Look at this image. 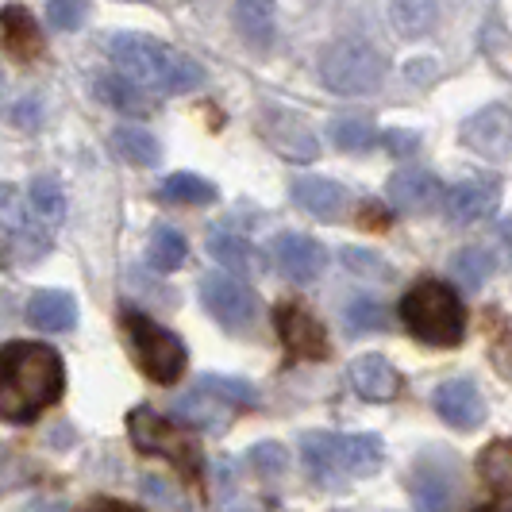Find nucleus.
I'll return each instance as SVG.
<instances>
[{
    "label": "nucleus",
    "mask_w": 512,
    "mask_h": 512,
    "mask_svg": "<svg viewBox=\"0 0 512 512\" xmlns=\"http://www.w3.org/2000/svg\"><path fill=\"white\" fill-rule=\"evenodd\" d=\"M385 197L397 212L416 216V212H432L443 201V185H439L436 174H428L420 166H401L385 181Z\"/></svg>",
    "instance_id": "11"
},
{
    "label": "nucleus",
    "mask_w": 512,
    "mask_h": 512,
    "mask_svg": "<svg viewBox=\"0 0 512 512\" xmlns=\"http://www.w3.org/2000/svg\"><path fill=\"white\" fill-rule=\"evenodd\" d=\"M451 274L462 289H482L493 274V258L482 251V247H462L459 255L451 258Z\"/></svg>",
    "instance_id": "32"
},
{
    "label": "nucleus",
    "mask_w": 512,
    "mask_h": 512,
    "mask_svg": "<svg viewBox=\"0 0 512 512\" xmlns=\"http://www.w3.org/2000/svg\"><path fill=\"white\" fill-rule=\"evenodd\" d=\"M489 205H493V193H489V185H482V181H462V185H455L451 193H443L447 220L459 224V228L478 224V220L489 212Z\"/></svg>",
    "instance_id": "19"
},
{
    "label": "nucleus",
    "mask_w": 512,
    "mask_h": 512,
    "mask_svg": "<svg viewBox=\"0 0 512 512\" xmlns=\"http://www.w3.org/2000/svg\"><path fill=\"white\" fill-rule=\"evenodd\" d=\"M0 35H4L8 51L20 54V58L39 54V27L27 16V8H16V4L4 8V12H0Z\"/></svg>",
    "instance_id": "25"
},
{
    "label": "nucleus",
    "mask_w": 512,
    "mask_h": 512,
    "mask_svg": "<svg viewBox=\"0 0 512 512\" xmlns=\"http://www.w3.org/2000/svg\"><path fill=\"white\" fill-rule=\"evenodd\" d=\"M47 20L58 31H77L85 24V0H47Z\"/></svg>",
    "instance_id": "38"
},
{
    "label": "nucleus",
    "mask_w": 512,
    "mask_h": 512,
    "mask_svg": "<svg viewBox=\"0 0 512 512\" xmlns=\"http://www.w3.org/2000/svg\"><path fill=\"white\" fill-rule=\"evenodd\" d=\"M436 412L439 420H447L451 428L459 432H470L486 420V401L478 393V385L466 382V378H455V382H443L436 389Z\"/></svg>",
    "instance_id": "13"
},
{
    "label": "nucleus",
    "mask_w": 512,
    "mask_h": 512,
    "mask_svg": "<svg viewBox=\"0 0 512 512\" xmlns=\"http://www.w3.org/2000/svg\"><path fill=\"white\" fill-rule=\"evenodd\" d=\"M332 139L335 147H343V151H370L378 143V131L370 128L366 120H335Z\"/></svg>",
    "instance_id": "36"
},
{
    "label": "nucleus",
    "mask_w": 512,
    "mask_h": 512,
    "mask_svg": "<svg viewBox=\"0 0 512 512\" xmlns=\"http://www.w3.org/2000/svg\"><path fill=\"white\" fill-rule=\"evenodd\" d=\"M93 93H97V101L108 104V108H116V112H124V116H147V97H143V89L128 81L124 74H101L93 81Z\"/></svg>",
    "instance_id": "24"
},
{
    "label": "nucleus",
    "mask_w": 512,
    "mask_h": 512,
    "mask_svg": "<svg viewBox=\"0 0 512 512\" xmlns=\"http://www.w3.org/2000/svg\"><path fill=\"white\" fill-rule=\"evenodd\" d=\"M270 255L278 262V270H282L289 282H316L320 274H324V266H328V251L312 239V235H301V231H285L274 239V247H270Z\"/></svg>",
    "instance_id": "9"
},
{
    "label": "nucleus",
    "mask_w": 512,
    "mask_h": 512,
    "mask_svg": "<svg viewBox=\"0 0 512 512\" xmlns=\"http://www.w3.org/2000/svg\"><path fill=\"white\" fill-rule=\"evenodd\" d=\"M478 512H509L505 505H493V509H478Z\"/></svg>",
    "instance_id": "43"
},
{
    "label": "nucleus",
    "mask_w": 512,
    "mask_h": 512,
    "mask_svg": "<svg viewBox=\"0 0 512 512\" xmlns=\"http://www.w3.org/2000/svg\"><path fill=\"white\" fill-rule=\"evenodd\" d=\"M101 512H143V509H131V505H104Z\"/></svg>",
    "instance_id": "42"
},
{
    "label": "nucleus",
    "mask_w": 512,
    "mask_h": 512,
    "mask_svg": "<svg viewBox=\"0 0 512 512\" xmlns=\"http://www.w3.org/2000/svg\"><path fill=\"white\" fill-rule=\"evenodd\" d=\"M128 432H131V443L143 455H158V459L174 462L189 482H201V470H205L201 466V451H197V443L185 436V432H178V424L162 420L151 409H135L128 416Z\"/></svg>",
    "instance_id": "5"
},
{
    "label": "nucleus",
    "mask_w": 512,
    "mask_h": 512,
    "mask_svg": "<svg viewBox=\"0 0 512 512\" xmlns=\"http://www.w3.org/2000/svg\"><path fill=\"white\" fill-rule=\"evenodd\" d=\"M347 328L359 335V332H382L385 328V305L374 301V297H355L347 305Z\"/></svg>",
    "instance_id": "35"
},
{
    "label": "nucleus",
    "mask_w": 512,
    "mask_h": 512,
    "mask_svg": "<svg viewBox=\"0 0 512 512\" xmlns=\"http://www.w3.org/2000/svg\"><path fill=\"white\" fill-rule=\"evenodd\" d=\"M112 147H116V154H120L124 162H131V166H147V170H151V166L162 162L158 139L143 128H116L112 131Z\"/></svg>",
    "instance_id": "27"
},
{
    "label": "nucleus",
    "mask_w": 512,
    "mask_h": 512,
    "mask_svg": "<svg viewBox=\"0 0 512 512\" xmlns=\"http://www.w3.org/2000/svg\"><path fill=\"white\" fill-rule=\"evenodd\" d=\"M208 255L216 258L220 266L235 270V274H251L258 262V251L251 247V239L239 235V231H231V228L208 231Z\"/></svg>",
    "instance_id": "23"
},
{
    "label": "nucleus",
    "mask_w": 512,
    "mask_h": 512,
    "mask_svg": "<svg viewBox=\"0 0 512 512\" xmlns=\"http://www.w3.org/2000/svg\"><path fill=\"white\" fill-rule=\"evenodd\" d=\"M258 131L289 162H312L320 154V139H316V131L308 128V120L285 112V108H262L258 112Z\"/></svg>",
    "instance_id": "8"
},
{
    "label": "nucleus",
    "mask_w": 512,
    "mask_h": 512,
    "mask_svg": "<svg viewBox=\"0 0 512 512\" xmlns=\"http://www.w3.org/2000/svg\"><path fill=\"white\" fill-rule=\"evenodd\" d=\"M247 462L255 466L262 478H278V474H285V466H289V455H285L282 443H258L255 451L247 455Z\"/></svg>",
    "instance_id": "37"
},
{
    "label": "nucleus",
    "mask_w": 512,
    "mask_h": 512,
    "mask_svg": "<svg viewBox=\"0 0 512 512\" xmlns=\"http://www.w3.org/2000/svg\"><path fill=\"white\" fill-rule=\"evenodd\" d=\"M347 382L359 393L362 401H393L397 389H401V374L393 370V362L385 355H359V359L347 366Z\"/></svg>",
    "instance_id": "14"
},
{
    "label": "nucleus",
    "mask_w": 512,
    "mask_h": 512,
    "mask_svg": "<svg viewBox=\"0 0 512 512\" xmlns=\"http://www.w3.org/2000/svg\"><path fill=\"white\" fill-rule=\"evenodd\" d=\"M293 201L312 216H320V220H335V216H343L351 197L332 178H297L293 181Z\"/></svg>",
    "instance_id": "15"
},
{
    "label": "nucleus",
    "mask_w": 512,
    "mask_h": 512,
    "mask_svg": "<svg viewBox=\"0 0 512 512\" xmlns=\"http://www.w3.org/2000/svg\"><path fill=\"white\" fill-rule=\"evenodd\" d=\"M462 143L482 158H505L509 154V108L486 104L470 120H462Z\"/></svg>",
    "instance_id": "12"
},
{
    "label": "nucleus",
    "mask_w": 512,
    "mask_h": 512,
    "mask_svg": "<svg viewBox=\"0 0 512 512\" xmlns=\"http://www.w3.org/2000/svg\"><path fill=\"white\" fill-rule=\"evenodd\" d=\"M401 320L416 339L432 347H455L466 335V308L459 293L443 282H416L401 297Z\"/></svg>",
    "instance_id": "3"
},
{
    "label": "nucleus",
    "mask_w": 512,
    "mask_h": 512,
    "mask_svg": "<svg viewBox=\"0 0 512 512\" xmlns=\"http://www.w3.org/2000/svg\"><path fill=\"white\" fill-rule=\"evenodd\" d=\"M278 335H282L285 351L297 355V359L320 362V359H328V351H332L324 324H320L312 312H305L301 305L278 308Z\"/></svg>",
    "instance_id": "10"
},
{
    "label": "nucleus",
    "mask_w": 512,
    "mask_h": 512,
    "mask_svg": "<svg viewBox=\"0 0 512 512\" xmlns=\"http://www.w3.org/2000/svg\"><path fill=\"white\" fill-rule=\"evenodd\" d=\"M478 470H482V478H486L489 486L505 497V493H509V486H512V451H509V443H505V439H493L489 447H482V455H478Z\"/></svg>",
    "instance_id": "31"
},
{
    "label": "nucleus",
    "mask_w": 512,
    "mask_h": 512,
    "mask_svg": "<svg viewBox=\"0 0 512 512\" xmlns=\"http://www.w3.org/2000/svg\"><path fill=\"white\" fill-rule=\"evenodd\" d=\"M378 139L385 143V151L401 154V158L416 154V147H420V135H416V131H382Z\"/></svg>",
    "instance_id": "41"
},
{
    "label": "nucleus",
    "mask_w": 512,
    "mask_h": 512,
    "mask_svg": "<svg viewBox=\"0 0 512 512\" xmlns=\"http://www.w3.org/2000/svg\"><path fill=\"white\" fill-rule=\"evenodd\" d=\"M147 255H151V266L154 270H162V274H174L185 255H189V243H185V235L178 228H170V224H158L151 231V247H147Z\"/></svg>",
    "instance_id": "29"
},
{
    "label": "nucleus",
    "mask_w": 512,
    "mask_h": 512,
    "mask_svg": "<svg viewBox=\"0 0 512 512\" xmlns=\"http://www.w3.org/2000/svg\"><path fill=\"white\" fill-rule=\"evenodd\" d=\"M201 301H205V308L224 324V328H247L258 312L255 289L247 282H239V278H231V274H220V270H216V274H205V282H201Z\"/></svg>",
    "instance_id": "7"
},
{
    "label": "nucleus",
    "mask_w": 512,
    "mask_h": 512,
    "mask_svg": "<svg viewBox=\"0 0 512 512\" xmlns=\"http://www.w3.org/2000/svg\"><path fill=\"white\" fill-rule=\"evenodd\" d=\"M174 420L193 424V428H208V432H224L228 409L216 397H208L205 389H189V393H181L178 401H174Z\"/></svg>",
    "instance_id": "22"
},
{
    "label": "nucleus",
    "mask_w": 512,
    "mask_h": 512,
    "mask_svg": "<svg viewBox=\"0 0 512 512\" xmlns=\"http://www.w3.org/2000/svg\"><path fill=\"white\" fill-rule=\"evenodd\" d=\"M162 201H170V205H212L216 201V185L205 181L201 174H170V178L162 181Z\"/></svg>",
    "instance_id": "28"
},
{
    "label": "nucleus",
    "mask_w": 512,
    "mask_h": 512,
    "mask_svg": "<svg viewBox=\"0 0 512 512\" xmlns=\"http://www.w3.org/2000/svg\"><path fill=\"white\" fill-rule=\"evenodd\" d=\"M108 58L116 62V70H124L128 81L147 85L154 93H166V97H181V93H193L205 85V66L197 58L174 51L151 35H135V31L112 35Z\"/></svg>",
    "instance_id": "2"
},
{
    "label": "nucleus",
    "mask_w": 512,
    "mask_h": 512,
    "mask_svg": "<svg viewBox=\"0 0 512 512\" xmlns=\"http://www.w3.org/2000/svg\"><path fill=\"white\" fill-rule=\"evenodd\" d=\"M197 389H205L208 397H216V401H231V405H258L255 385L239 382V378H224V374H205Z\"/></svg>",
    "instance_id": "33"
},
{
    "label": "nucleus",
    "mask_w": 512,
    "mask_h": 512,
    "mask_svg": "<svg viewBox=\"0 0 512 512\" xmlns=\"http://www.w3.org/2000/svg\"><path fill=\"white\" fill-rule=\"evenodd\" d=\"M343 266L355 274V278H366V282H389L393 278V270H389V262L382 255H374V251H362V247H343Z\"/></svg>",
    "instance_id": "34"
},
{
    "label": "nucleus",
    "mask_w": 512,
    "mask_h": 512,
    "mask_svg": "<svg viewBox=\"0 0 512 512\" xmlns=\"http://www.w3.org/2000/svg\"><path fill=\"white\" fill-rule=\"evenodd\" d=\"M66 366L47 343L12 339L0 347V420L31 424L62 401Z\"/></svg>",
    "instance_id": "1"
},
{
    "label": "nucleus",
    "mask_w": 512,
    "mask_h": 512,
    "mask_svg": "<svg viewBox=\"0 0 512 512\" xmlns=\"http://www.w3.org/2000/svg\"><path fill=\"white\" fill-rule=\"evenodd\" d=\"M235 27L255 51H270V43H274V0H235Z\"/></svg>",
    "instance_id": "20"
},
{
    "label": "nucleus",
    "mask_w": 512,
    "mask_h": 512,
    "mask_svg": "<svg viewBox=\"0 0 512 512\" xmlns=\"http://www.w3.org/2000/svg\"><path fill=\"white\" fill-rule=\"evenodd\" d=\"M131 335V347H135V359L143 366V374L158 385H174L185 374V343L170 328L154 324L151 316L143 312H128L124 316Z\"/></svg>",
    "instance_id": "6"
},
{
    "label": "nucleus",
    "mask_w": 512,
    "mask_h": 512,
    "mask_svg": "<svg viewBox=\"0 0 512 512\" xmlns=\"http://www.w3.org/2000/svg\"><path fill=\"white\" fill-rule=\"evenodd\" d=\"M0 93H4V74H0Z\"/></svg>",
    "instance_id": "44"
},
{
    "label": "nucleus",
    "mask_w": 512,
    "mask_h": 512,
    "mask_svg": "<svg viewBox=\"0 0 512 512\" xmlns=\"http://www.w3.org/2000/svg\"><path fill=\"white\" fill-rule=\"evenodd\" d=\"M301 462H305V470L320 482V486L343 482L339 436H332V432H305V436H301Z\"/></svg>",
    "instance_id": "16"
},
{
    "label": "nucleus",
    "mask_w": 512,
    "mask_h": 512,
    "mask_svg": "<svg viewBox=\"0 0 512 512\" xmlns=\"http://www.w3.org/2000/svg\"><path fill=\"white\" fill-rule=\"evenodd\" d=\"M385 447L374 432H355V436H339V466L343 478H370L382 470Z\"/></svg>",
    "instance_id": "18"
},
{
    "label": "nucleus",
    "mask_w": 512,
    "mask_h": 512,
    "mask_svg": "<svg viewBox=\"0 0 512 512\" xmlns=\"http://www.w3.org/2000/svg\"><path fill=\"white\" fill-rule=\"evenodd\" d=\"M385 74H389V66H385L382 51L362 39H339L320 58V81H324V89H332L339 97H366V93L382 89Z\"/></svg>",
    "instance_id": "4"
},
{
    "label": "nucleus",
    "mask_w": 512,
    "mask_h": 512,
    "mask_svg": "<svg viewBox=\"0 0 512 512\" xmlns=\"http://www.w3.org/2000/svg\"><path fill=\"white\" fill-rule=\"evenodd\" d=\"M0 220L16 231V235H24V239L31 235V224H27V216H24V205H20V197H16V189H12V185H0Z\"/></svg>",
    "instance_id": "39"
},
{
    "label": "nucleus",
    "mask_w": 512,
    "mask_h": 512,
    "mask_svg": "<svg viewBox=\"0 0 512 512\" xmlns=\"http://www.w3.org/2000/svg\"><path fill=\"white\" fill-rule=\"evenodd\" d=\"M412 501H416V509L420 512H447L451 509V482H447V474H439V470H420L416 478H412Z\"/></svg>",
    "instance_id": "30"
},
{
    "label": "nucleus",
    "mask_w": 512,
    "mask_h": 512,
    "mask_svg": "<svg viewBox=\"0 0 512 512\" xmlns=\"http://www.w3.org/2000/svg\"><path fill=\"white\" fill-rule=\"evenodd\" d=\"M27 320H31L39 332H70L77 324V301L66 289H43V293L31 297Z\"/></svg>",
    "instance_id": "17"
},
{
    "label": "nucleus",
    "mask_w": 512,
    "mask_h": 512,
    "mask_svg": "<svg viewBox=\"0 0 512 512\" xmlns=\"http://www.w3.org/2000/svg\"><path fill=\"white\" fill-rule=\"evenodd\" d=\"M8 120H12L16 128H39V120H43V104L35 101V97L16 101L12 108H8Z\"/></svg>",
    "instance_id": "40"
},
{
    "label": "nucleus",
    "mask_w": 512,
    "mask_h": 512,
    "mask_svg": "<svg viewBox=\"0 0 512 512\" xmlns=\"http://www.w3.org/2000/svg\"><path fill=\"white\" fill-rule=\"evenodd\" d=\"M389 24L405 39H424L439 24V0H389Z\"/></svg>",
    "instance_id": "21"
},
{
    "label": "nucleus",
    "mask_w": 512,
    "mask_h": 512,
    "mask_svg": "<svg viewBox=\"0 0 512 512\" xmlns=\"http://www.w3.org/2000/svg\"><path fill=\"white\" fill-rule=\"evenodd\" d=\"M27 201H31V212L47 228H58L66 220V193H62V185L51 174H39V178L27 185Z\"/></svg>",
    "instance_id": "26"
}]
</instances>
